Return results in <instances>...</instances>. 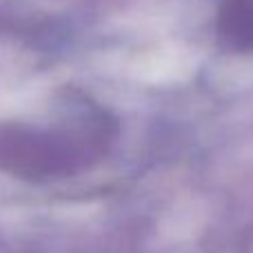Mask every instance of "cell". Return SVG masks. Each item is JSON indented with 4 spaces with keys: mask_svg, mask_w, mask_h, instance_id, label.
<instances>
[{
    "mask_svg": "<svg viewBox=\"0 0 253 253\" xmlns=\"http://www.w3.org/2000/svg\"><path fill=\"white\" fill-rule=\"evenodd\" d=\"M107 138V120L96 111H83L78 123L62 131L0 129V169L27 180L65 175L91 160Z\"/></svg>",
    "mask_w": 253,
    "mask_h": 253,
    "instance_id": "cell-1",
    "label": "cell"
},
{
    "mask_svg": "<svg viewBox=\"0 0 253 253\" xmlns=\"http://www.w3.org/2000/svg\"><path fill=\"white\" fill-rule=\"evenodd\" d=\"M218 31L229 47L253 49V0H224Z\"/></svg>",
    "mask_w": 253,
    "mask_h": 253,
    "instance_id": "cell-2",
    "label": "cell"
}]
</instances>
